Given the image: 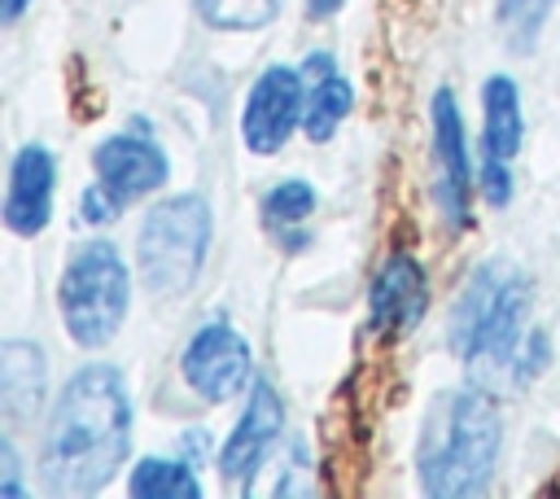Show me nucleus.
<instances>
[{"label":"nucleus","instance_id":"f257e3e1","mask_svg":"<svg viewBox=\"0 0 560 499\" xmlns=\"http://www.w3.org/2000/svg\"><path fill=\"white\" fill-rule=\"evenodd\" d=\"M529 298L534 285L503 263H486L468 276L459 302L451 306V350L477 390H521L542 372L547 337L525 333Z\"/></svg>","mask_w":560,"mask_h":499},{"label":"nucleus","instance_id":"f03ea898","mask_svg":"<svg viewBox=\"0 0 560 499\" xmlns=\"http://www.w3.org/2000/svg\"><path fill=\"white\" fill-rule=\"evenodd\" d=\"M131 403L118 368L92 363L66 381L44 433V481L57 495L101 490L127 460Z\"/></svg>","mask_w":560,"mask_h":499},{"label":"nucleus","instance_id":"7ed1b4c3","mask_svg":"<svg viewBox=\"0 0 560 499\" xmlns=\"http://www.w3.org/2000/svg\"><path fill=\"white\" fill-rule=\"evenodd\" d=\"M503 425L490 398L472 390H442L416 433V473L420 486L438 499L481 495L499 464Z\"/></svg>","mask_w":560,"mask_h":499},{"label":"nucleus","instance_id":"20e7f679","mask_svg":"<svg viewBox=\"0 0 560 499\" xmlns=\"http://www.w3.org/2000/svg\"><path fill=\"white\" fill-rule=\"evenodd\" d=\"M127 298H131V280L114 241H88L70 254L57 285V302H61V324L79 346H105L127 315Z\"/></svg>","mask_w":560,"mask_h":499},{"label":"nucleus","instance_id":"39448f33","mask_svg":"<svg viewBox=\"0 0 560 499\" xmlns=\"http://www.w3.org/2000/svg\"><path fill=\"white\" fill-rule=\"evenodd\" d=\"M210 250V206L197 193L158 201L136 236L140 276L153 293H184L206 263Z\"/></svg>","mask_w":560,"mask_h":499},{"label":"nucleus","instance_id":"423d86ee","mask_svg":"<svg viewBox=\"0 0 560 499\" xmlns=\"http://www.w3.org/2000/svg\"><path fill=\"white\" fill-rule=\"evenodd\" d=\"M306 114V88L302 74L289 66H267L258 83L249 88L245 114H241V140L254 153H276L293 136L298 118Z\"/></svg>","mask_w":560,"mask_h":499},{"label":"nucleus","instance_id":"0eeeda50","mask_svg":"<svg viewBox=\"0 0 560 499\" xmlns=\"http://www.w3.org/2000/svg\"><path fill=\"white\" fill-rule=\"evenodd\" d=\"M245 376H249V346L236 328L214 320L192 333V341L184 350V381L206 403H228L232 394H241Z\"/></svg>","mask_w":560,"mask_h":499},{"label":"nucleus","instance_id":"6e6552de","mask_svg":"<svg viewBox=\"0 0 560 499\" xmlns=\"http://www.w3.org/2000/svg\"><path fill=\"white\" fill-rule=\"evenodd\" d=\"M429 311V285L411 254H389L368 289V320L381 337H407Z\"/></svg>","mask_w":560,"mask_h":499},{"label":"nucleus","instance_id":"1a4fd4ad","mask_svg":"<svg viewBox=\"0 0 560 499\" xmlns=\"http://www.w3.org/2000/svg\"><path fill=\"white\" fill-rule=\"evenodd\" d=\"M433 193L446 223L468 228V144L455 96L433 92Z\"/></svg>","mask_w":560,"mask_h":499},{"label":"nucleus","instance_id":"9d476101","mask_svg":"<svg viewBox=\"0 0 560 499\" xmlns=\"http://www.w3.org/2000/svg\"><path fill=\"white\" fill-rule=\"evenodd\" d=\"M284 429V407H280V394L267 385V381H254L249 390V403H245V416L236 420L232 438L223 442V455H219V473L228 481H249L262 460L271 455L276 438Z\"/></svg>","mask_w":560,"mask_h":499},{"label":"nucleus","instance_id":"9b49d317","mask_svg":"<svg viewBox=\"0 0 560 499\" xmlns=\"http://www.w3.org/2000/svg\"><path fill=\"white\" fill-rule=\"evenodd\" d=\"M52 153L44 144H22L9 166V197H4V223L13 236L44 232L52 214Z\"/></svg>","mask_w":560,"mask_h":499},{"label":"nucleus","instance_id":"f8f14e48","mask_svg":"<svg viewBox=\"0 0 560 499\" xmlns=\"http://www.w3.org/2000/svg\"><path fill=\"white\" fill-rule=\"evenodd\" d=\"M92 166H96V179L122 201L166 184V153L144 136H109V140H101L96 153H92Z\"/></svg>","mask_w":560,"mask_h":499},{"label":"nucleus","instance_id":"ddd939ff","mask_svg":"<svg viewBox=\"0 0 560 499\" xmlns=\"http://www.w3.org/2000/svg\"><path fill=\"white\" fill-rule=\"evenodd\" d=\"M302 79H311V88H306L302 131H306L311 140H328V136L337 131V123L350 114L354 92H350V83L332 70L328 53H311V57H306V66H302Z\"/></svg>","mask_w":560,"mask_h":499},{"label":"nucleus","instance_id":"4468645a","mask_svg":"<svg viewBox=\"0 0 560 499\" xmlns=\"http://www.w3.org/2000/svg\"><path fill=\"white\" fill-rule=\"evenodd\" d=\"M481 109H486V127H481V149H486V158L512 162V158L521 153V136H525L516 83H512L508 74H490V79L481 83Z\"/></svg>","mask_w":560,"mask_h":499},{"label":"nucleus","instance_id":"2eb2a0df","mask_svg":"<svg viewBox=\"0 0 560 499\" xmlns=\"http://www.w3.org/2000/svg\"><path fill=\"white\" fill-rule=\"evenodd\" d=\"M44 398V350L31 341L0 346V403L9 420H26Z\"/></svg>","mask_w":560,"mask_h":499},{"label":"nucleus","instance_id":"dca6fc26","mask_svg":"<svg viewBox=\"0 0 560 499\" xmlns=\"http://www.w3.org/2000/svg\"><path fill=\"white\" fill-rule=\"evenodd\" d=\"M127 490L136 499H201V481L192 477V468L184 460H158V455L131 468Z\"/></svg>","mask_w":560,"mask_h":499},{"label":"nucleus","instance_id":"f3484780","mask_svg":"<svg viewBox=\"0 0 560 499\" xmlns=\"http://www.w3.org/2000/svg\"><path fill=\"white\" fill-rule=\"evenodd\" d=\"M197 13L219 31H258L280 13V0H197Z\"/></svg>","mask_w":560,"mask_h":499},{"label":"nucleus","instance_id":"a211bd4d","mask_svg":"<svg viewBox=\"0 0 560 499\" xmlns=\"http://www.w3.org/2000/svg\"><path fill=\"white\" fill-rule=\"evenodd\" d=\"M551 4L556 0H499L494 4V18H499V31L508 35V44L521 48V53L534 48V39H538Z\"/></svg>","mask_w":560,"mask_h":499},{"label":"nucleus","instance_id":"6ab92c4d","mask_svg":"<svg viewBox=\"0 0 560 499\" xmlns=\"http://www.w3.org/2000/svg\"><path fill=\"white\" fill-rule=\"evenodd\" d=\"M315 210V188L306 179H284L262 197V214L271 223H298Z\"/></svg>","mask_w":560,"mask_h":499},{"label":"nucleus","instance_id":"aec40b11","mask_svg":"<svg viewBox=\"0 0 560 499\" xmlns=\"http://www.w3.org/2000/svg\"><path fill=\"white\" fill-rule=\"evenodd\" d=\"M481 193H486V201L508 206V197H512V175H508V162H503V158H486V162H481Z\"/></svg>","mask_w":560,"mask_h":499},{"label":"nucleus","instance_id":"412c9836","mask_svg":"<svg viewBox=\"0 0 560 499\" xmlns=\"http://www.w3.org/2000/svg\"><path fill=\"white\" fill-rule=\"evenodd\" d=\"M118 201H122V197H114L105 184H96V188L83 193V219H88V223H109V219L118 214Z\"/></svg>","mask_w":560,"mask_h":499},{"label":"nucleus","instance_id":"4be33fe9","mask_svg":"<svg viewBox=\"0 0 560 499\" xmlns=\"http://www.w3.org/2000/svg\"><path fill=\"white\" fill-rule=\"evenodd\" d=\"M0 460H4V486H0V495L13 499V495H22V486H18V460H13V446L9 442L0 446Z\"/></svg>","mask_w":560,"mask_h":499},{"label":"nucleus","instance_id":"5701e85b","mask_svg":"<svg viewBox=\"0 0 560 499\" xmlns=\"http://www.w3.org/2000/svg\"><path fill=\"white\" fill-rule=\"evenodd\" d=\"M341 9V0H306V13L311 18H328V13H337Z\"/></svg>","mask_w":560,"mask_h":499},{"label":"nucleus","instance_id":"b1692460","mask_svg":"<svg viewBox=\"0 0 560 499\" xmlns=\"http://www.w3.org/2000/svg\"><path fill=\"white\" fill-rule=\"evenodd\" d=\"M26 4H31V0H0V18H4V22H18Z\"/></svg>","mask_w":560,"mask_h":499}]
</instances>
